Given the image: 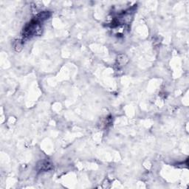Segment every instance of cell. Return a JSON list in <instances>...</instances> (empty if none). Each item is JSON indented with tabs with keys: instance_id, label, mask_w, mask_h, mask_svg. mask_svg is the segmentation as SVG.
Listing matches in <instances>:
<instances>
[{
	"instance_id": "1",
	"label": "cell",
	"mask_w": 189,
	"mask_h": 189,
	"mask_svg": "<svg viewBox=\"0 0 189 189\" xmlns=\"http://www.w3.org/2000/svg\"><path fill=\"white\" fill-rule=\"evenodd\" d=\"M53 168V165L48 160H42L38 163L37 169L39 171H47Z\"/></svg>"
},
{
	"instance_id": "2",
	"label": "cell",
	"mask_w": 189,
	"mask_h": 189,
	"mask_svg": "<svg viewBox=\"0 0 189 189\" xmlns=\"http://www.w3.org/2000/svg\"><path fill=\"white\" fill-rule=\"evenodd\" d=\"M22 45H23V42H22V40H16V42H14L13 47H14V49L16 51L19 52L22 50Z\"/></svg>"
}]
</instances>
